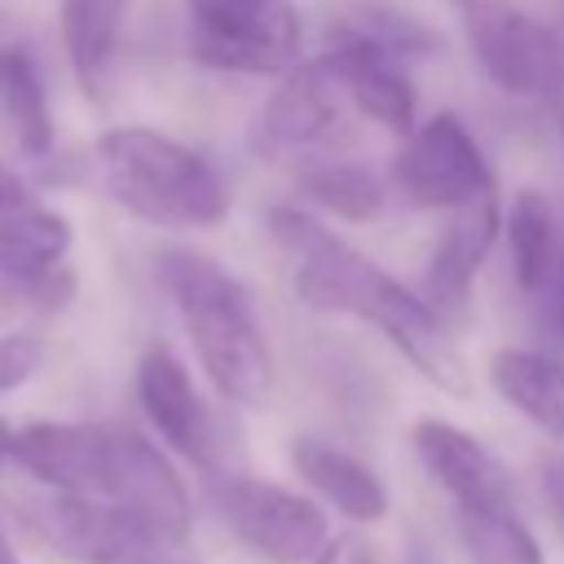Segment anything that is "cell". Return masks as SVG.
<instances>
[{
	"label": "cell",
	"mask_w": 564,
	"mask_h": 564,
	"mask_svg": "<svg viewBox=\"0 0 564 564\" xmlns=\"http://www.w3.org/2000/svg\"><path fill=\"white\" fill-rule=\"evenodd\" d=\"M269 234L295 260V295L304 308L370 322L432 388H441L449 397L471 392L467 357L449 339L436 308L427 300L410 295L366 251L335 238L322 220H313L300 207H273Z\"/></svg>",
	"instance_id": "cell-1"
},
{
	"label": "cell",
	"mask_w": 564,
	"mask_h": 564,
	"mask_svg": "<svg viewBox=\"0 0 564 564\" xmlns=\"http://www.w3.org/2000/svg\"><path fill=\"white\" fill-rule=\"evenodd\" d=\"M159 282L167 286L216 392L234 405L260 410L273 392V357L247 286L194 247L159 251Z\"/></svg>",
	"instance_id": "cell-2"
},
{
	"label": "cell",
	"mask_w": 564,
	"mask_h": 564,
	"mask_svg": "<svg viewBox=\"0 0 564 564\" xmlns=\"http://www.w3.org/2000/svg\"><path fill=\"white\" fill-rule=\"evenodd\" d=\"M88 172L106 198L159 229H207L229 216V189L220 172L198 150L154 128L101 132Z\"/></svg>",
	"instance_id": "cell-3"
},
{
	"label": "cell",
	"mask_w": 564,
	"mask_h": 564,
	"mask_svg": "<svg viewBox=\"0 0 564 564\" xmlns=\"http://www.w3.org/2000/svg\"><path fill=\"white\" fill-rule=\"evenodd\" d=\"M189 48L203 66L238 75H278L300 53V13L291 0H185Z\"/></svg>",
	"instance_id": "cell-4"
},
{
	"label": "cell",
	"mask_w": 564,
	"mask_h": 564,
	"mask_svg": "<svg viewBox=\"0 0 564 564\" xmlns=\"http://www.w3.org/2000/svg\"><path fill=\"white\" fill-rule=\"evenodd\" d=\"M220 524L264 564H313L330 524L313 498H300L273 480L229 476L212 489Z\"/></svg>",
	"instance_id": "cell-5"
},
{
	"label": "cell",
	"mask_w": 564,
	"mask_h": 564,
	"mask_svg": "<svg viewBox=\"0 0 564 564\" xmlns=\"http://www.w3.org/2000/svg\"><path fill=\"white\" fill-rule=\"evenodd\" d=\"M467 44L480 70L511 97H555L564 88V40L555 26L502 0L463 4Z\"/></svg>",
	"instance_id": "cell-6"
},
{
	"label": "cell",
	"mask_w": 564,
	"mask_h": 564,
	"mask_svg": "<svg viewBox=\"0 0 564 564\" xmlns=\"http://www.w3.org/2000/svg\"><path fill=\"white\" fill-rule=\"evenodd\" d=\"M392 176L414 207H458V203L494 189L485 150L467 132V123L449 110L432 115L427 123H419L410 132L405 150L392 163Z\"/></svg>",
	"instance_id": "cell-7"
},
{
	"label": "cell",
	"mask_w": 564,
	"mask_h": 564,
	"mask_svg": "<svg viewBox=\"0 0 564 564\" xmlns=\"http://www.w3.org/2000/svg\"><path fill=\"white\" fill-rule=\"evenodd\" d=\"M35 524L62 555L79 564H141L163 551L137 516L93 494L57 489L44 507H35Z\"/></svg>",
	"instance_id": "cell-8"
},
{
	"label": "cell",
	"mask_w": 564,
	"mask_h": 564,
	"mask_svg": "<svg viewBox=\"0 0 564 564\" xmlns=\"http://www.w3.org/2000/svg\"><path fill=\"white\" fill-rule=\"evenodd\" d=\"M344 79L330 53L308 57L300 66L286 70V79L273 88V97L264 101L256 128H251V145L256 154L282 159L295 150H308L313 141H322L335 123H339V101H344Z\"/></svg>",
	"instance_id": "cell-9"
},
{
	"label": "cell",
	"mask_w": 564,
	"mask_h": 564,
	"mask_svg": "<svg viewBox=\"0 0 564 564\" xmlns=\"http://www.w3.org/2000/svg\"><path fill=\"white\" fill-rule=\"evenodd\" d=\"M106 502L123 507L137 516L159 546H181L189 533V494L172 463L137 432L115 427V449H110V480H106Z\"/></svg>",
	"instance_id": "cell-10"
},
{
	"label": "cell",
	"mask_w": 564,
	"mask_h": 564,
	"mask_svg": "<svg viewBox=\"0 0 564 564\" xmlns=\"http://www.w3.org/2000/svg\"><path fill=\"white\" fill-rule=\"evenodd\" d=\"M410 445L419 467L436 489H445L458 511L467 507H502L511 502V480L507 467L458 423L449 419H419L410 427Z\"/></svg>",
	"instance_id": "cell-11"
},
{
	"label": "cell",
	"mask_w": 564,
	"mask_h": 564,
	"mask_svg": "<svg viewBox=\"0 0 564 564\" xmlns=\"http://www.w3.org/2000/svg\"><path fill=\"white\" fill-rule=\"evenodd\" d=\"M115 427L93 423H31L13 436V463L62 494H106Z\"/></svg>",
	"instance_id": "cell-12"
},
{
	"label": "cell",
	"mask_w": 564,
	"mask_h": 564,
	"mask_svg": "<svg viewBox=\"0 0 564 564\" xmlns=\"http://www.w3.org/2000/svg\"><path fill=\"white\" fill-rule=\"evenodd\" d=\"M137 397L145 419L154 423V432L194 467H212L216 458V427L212 414L203 405V397L194 392L189 370L181 366L176 352L167 348H150L137 366Z\"/></svg>",
	"instance_id": "cell-13"
},
{
	"label": "cell",
	"mask_w": 564,
	"mask_h": 564,
	"mask_svg": "<svg viewBox=\"0 0 564 564\" xmlns=\"http://www.w3.org/2000/svg\"><path fill=\"white\" fill-rule=\"evenodd\" d=\"M330 57L361 115H370L388 132H414V84L401 66L405 62L401 53H392L388 44H379L357 26H344Z\"/></svg>",
	"instance_id": "cell-14"
},
{
	"label": "cell",
	"mask_w": 564,
	"mask_h": 564,
	"mask_svg": "<svg viewBox=\"0 0 564 564\" xmlns=\"http://www.w3.org/2000/svg\"><path fill=\"white\" fill-rule=\"evenodd\" d=\"M502 229V212H498V194L485 189L458 207H449V220L427 256V273H423V286H427V304L436 308H463L467 295H471V282L494 247Z\"/></svg>",
	"instance_id": "cell-15"
},
{
	"label": "cell",
	"mask_w": 564,
	"mask_h": 564,
	"mask_svg": "<svg viewBox=\"0 0 564 564\" xmlns=\"http://www.w3.org/2000/svg\"><path fill=\"white\" fill-rule=\"evenodd\" d=\"M70 251V220L40 203L35 194H22L0 207V278L13 286H35L53 269H62Z\"/></svg>",
	"instance_id": "cell-16"
},
{
	"label": "cell",
	"mask_w": 564,
	"mask_h": 564,
	"mask_svg": "<svg viewBox=\"0 0 564 564\" xmlns=\"http://www.w3.org/2000/svg\"><path fill=\"white\" fill-rule=\"evenodd\" d=\"M291 463L304 476V485L317 498H326L339 516H348L352 524H379L388 516V489L361 458H352L317 436H295Z\"/></svg>",
	"instance_id": "cell-17"
},
{
	"label": "cell",
	"mask_w": 564,
	"mask_h": 564,
	"mask_svg": "<svg viewBox=\"0 0 564 564\" xmlns=\"http://www.w3.org/2000/svg\"><path fill=\"white\" fill-rule=\"evenodd\" d=\"M128 9H132V0H62L66 62L88 101H106V93H110Z\"/></svg>",
	"instance_id": "cell-18"
},
{
	"label": "cell",
	"mask_w": 564,
	"mask_h": 564,
	"mask_svg": "<svg viewBox=\"0 0 564 564\" xmlns=\"http://www.w3.org/2000/svg\"><path fill=\"white\" fill-rule=\"evenodd\" d=\"M0 110L22 145V154L44 159L53 150V110L40 62L26 40H18L13 22L0 13Z\"/></svg>",
	"instance_id": "cell-19"
},
{
	"label": "cell",
	"mask_w": 564,
	"mask_h": 564,
	"mask_svg": "<svg viewBox=\"0 0 564 564\" xmlns=\"http://www.w3.org/2000/svg\"><path fill=\"white\" fill-rule=\"evenodd\" d=\"M494 392L533 427L564 441V366L533 348H498L489 357Z\"/></svg>",
	"instance_id": "cell-20"
},
{
	"label": "cell",
	"mask_w": 564,
	"mask_h": 564,
	"mask_svg": "<svg viewBox=\"0 0 564 564\" xmlns=\"http://www.w3.org/2000/svg\"><path fill=\"white\" fill-rule=\"evenodd\" d=\"M507 229V247H511V273L520 282V291H542L555 273V220H551V203L538 189H520L502 216Z\"/></svg>",
	"instance_id": "cell-21"
},
{
	"label": "cell",
	"mask_w": 564,
	"mask_h": 564,
	"mask_svg": "<svg viewBox=\"0 0 564 564\" xmlns=\"http://www.w3.org/2000/svg\"><path fill=\"white\" fill-rule=\"evenodd\" d=\"M458 538L471 564H546L538 538L511 511V502L458 511Z\"/></svg>",
	"instance_id": "cell-22"
},
{
	"label": "cell",
	"mask_w": 564,
	"mask_h": 564,
	"mask_svg": "<svg viewBox=\"0 0 564 564\" xmlns=\"http://www.w3.org/2000/svg\"><path fill=\"white\" fill-rule=\"evenodd\" d=\"M300 189L335 212L339 220H375L383 212V185L370 167L361 163H344V159H330V163H313L304 176H300Z\"/></svg>",
	"instance_id": "cell-23"
},
{
	"label": "cell",
	"mask_w": 564,
	"mask_h": 564,
	"mask_svg": "<svg viewBox=\"0 0 564 564\" xmlns=\"http://www.w3.org/2000/svg\"><path fill=\"white\" fill-rule=\"evenodd\" d=\"M44 366V344L35 335H0V397L22 388Z\"/></svg>",
	"instance_id": "cell-24"
},
{
	"label": "cell",
	"mask_w": 564,
	"mask_h": 564,
	"mask_svg": "<svg viewBox=\"0 0 564 564\" xmlns=\"http://www.w3.org/2000/svg\"><path fill=\"white\" fill-rule=\"evenodd\" d=\"M313 564H375V546L361 533H335L313 555Z\"/></svg>",
	"instance_id": "cell-25"
},
{
	"label": "cell",
	"mask_w": 564,
	"mask_h": 564,
	"mask_svg": "<svg viewBox=\"0 0 564 564\" xmlns=\"http://www.w3.org/2000/svg\"><path fill=\"white\" fill-rule=\"evenodd\" d=\"M542 291H546V322L564 335V264H555V273H551V282Z\"/></svg>",
	"instance_id": "cell-26"
},
{
	"label": "cell",
	"mask_w": 564,
	"mask_h": 564,
	"mask_svg": "<svg viewBox=\"0 0 564 564\" xmlns=\"http://www.w3.org/2000/svg\"><path fill=\"white\" fill-rule=\"evenodd\" d=\"M546 494H551V502H555V511H560V520H564V458H555V463L546 467Z\"/></svg>",
	"instance_id": "cell-27"
},
{
	"label": "cell",
	"mask_w": 564,
	"mask_h": 564,
	"mask_svg": "<svg viewBox=\"0 0 564 564\" xmlns=\"http://www.w3.org/2000/svg\"><path fill=\"white\" fill-rule=\"evenodd\" d=\"M13 436H18V432H13V427H9L4 419H0V467H4L9 458H13Z\"/></svg>",
	"instance_id": "cell-28"
},
{
	"label": "cell",
	"mask_w": 564,
	"mask_h": 564,
	"mask_svg": "<svg viewBox=\"0 0 564 564\" xmlns=\"http://www.w3.org/2000/svg\"><path fill=\"white\" fill-rule=\"evenodd\" d=\"M0 564H22V560H18V551L9 546V538H4V529H0Z\"/></svg>",
	"instance_id": "cell-29"
},
{
	"label": "cell",
	"mask_w": 564,
	"mask_h": 564,
	"mask_svg": "<svg viewBox=\"0 0 564 564\" xmlns=\"http://www.w3.org/2000/svg\"><path fill=\"white\" fill-rule=\"evenodd\" d=\"M555 31H560V40H564V0H555Z\"/></svg>",
	"instance_id": "cell-30"
},
{
	"label": "cell",
	"mask_w": 564,
	"mask_h": 564,
	"mask_svg": "<svg viewBox=\"0 0 564 564\" xmlns=\"http://www.w3.org/2000/svg\"><path fill=\"white\" fill-rule=\"evenodd\" d=\"M141 564H167V560H159V555H150V560H141Z\"/></svg>",
	"instance_id": "cell-31"
},
{
	"label": "cell",
	"mask_w": 564,
	"mask_h": 564,
	"mask_svg": "<svg viewBox=\"0 0 564 564\" xmlns=\"http://www.w3.org/2000/svg\"><path fill=\"white\" fill-rule=\"evenodd\" d=\"M454 4H471V0H454Z\"/></svg>",
	"instance_id": "cell-32"
}]
</instances>
